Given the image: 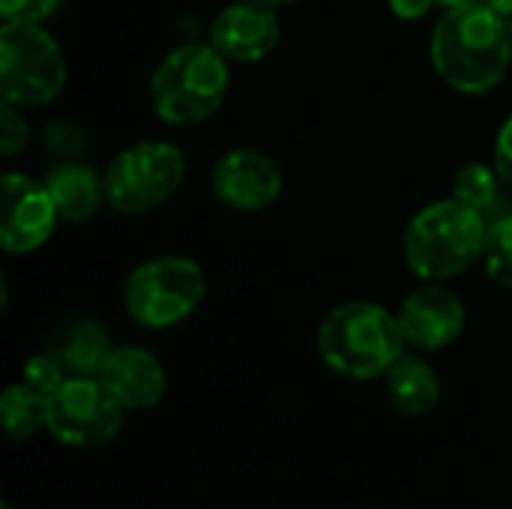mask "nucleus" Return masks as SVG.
<instances>
[{
	"label": "nucleus",
	"mask_w": 512,
	"mask_h": 509,
	"mask_svg": "<svg viewBox=\"0 0 512 509\" xmlns=\"http://www.w3.org/2000/svg\"><path fill=\"white\" fill-rule=\"evenodd\" d=\"M432 66L444 84L459 93H489L512 63V45L498 15L486 0L444 9L432 30Z\"/></svg>",
	"instance_id": "1"
},
{
	"label": "nucleus",
	"mask_w": 512,
	"mask_h": 509,
	"mask_svg": "<svg viewBox=\"0 0 512 509\" xmlns=\"http://www.w3.org/2000/svg\"><path fill=\"white\" fill-rule=\"evenodd\" d=\"M405 345L399 315L372 300H348L330 309L318 327V354L324 366L351 381L387 375L405 354Z\"/></svg>",
	"instance_id": "2"
},
{
	"label": "nucleus",
	"mask_w": 512,
	"mask_h": 509,
	"mask_svg": "<svg viewBox=\"0 0 512 509\" xmlns=\"http://www.w3.org/2000/svg\"><path fill=\"white\" fill-rule=\"evenodd\" d=\"M489 222L480 210L444 198L423 207L405 228L402 255L414 276L426 282H444L462 276L483 258Z\"/></svg>",
	"instance_id": "3"
},
{
	"label": "nucleus",
	"mask_w": 512,
	"mask_h": 509,
	"mask_svg": "<svg viewBox=\"0 0 512 509\" xmlns=\"http://www.w3.org/2000/svg\"><path fill=\"white\" fill-rule=\"evenodd\" d=\"M231 87L228 60L207 45H180L150 78V108L168 126H195L213 117Z\"/></svg>",
	"instance_id": "4"
},
{
	"label": "nucleus",
	"mask_w": 512,
	"mask_h": 509,
	"mask_svg": "<svg viewBox=\"0 0 512 509\" xmlns=\"http://www.w3.org/2000/svg\"><path fill=\"white\" fill-rule=\"evenodd\" d=\"M207 297V276L195 258L159 255L138 264L123 285L129 318L147 330H168L198 312Z\"/></svg>",
	"instance_id": "5"
},
{
	"label": "nucleus",
	"mask_w": 512,
	"mask_h": 509,
	"mask_svg": "<svg viewBox=\"0 0 512 509\" xmlns=\"http://www.w3.org/2000/svg\"><path fill=\"white\" fill-rule=\"evenodd\" d=\"M66 84V57L57 39L30 21L0 27V96L18 108L48 105Z\"/></svg>",
	"instance_id": "6"
},
{
	"label": "nucleus",
	"mask_w": 512,
	"mask_h": 509,
	"mask_svg": "<svg viewBox=\"0 0 512 509\" xmlns=\"http://www.w3.org/2000/svg\"><path fill=\"white\" fill-rule=\"evenodd\" d=\"M102 177L111 210L138 216L162 207L183 186L186 156L171 141H138L120 150Z\"/></svg>",
	"instance_id": "7"
},
{
	"label": "nucleus",
	"mask_w": 512,
	"mask_h": 509,
	"mask_svg": "<svg viewBox=\"0 0 512 509\" xmlns=\"http://www.w3.org/2000/svg\"><path fill=\"white\" fill-rule=\"evenodd\" d=\"M123 411L102 378H66L48 399V432L66 447H99L120 432Z\"/></svg>",
	"instance_id": "8"
},
{
	"label": "nucleus",
	"mask_w": 512,
	"mask_h": 509,
	"mask_svg": "<svg viewBox=\"0 0 512 509\" xmlns=\"http://www.w3.org/2000/svg\"><path fill=\"white\" fill-rule=\"evenodd\" d=\"M57 204L42 180L6 171L0 183V246L9 255H27L45 246L57 228Z\"/></svg>",
	"instance_id": "9"
},
{
	"label": "nucleus",
	"mask_w": 512,
	"mask_h": 509,
	"mask_svg": "<svg viewBox=\"0 0 512 509\" xmlns=\"http://www.w3.org/2000/svg\"><path fill=\"white\" fill-rule=\"evenodd\" d=\"M210 186L225 207L258 213L282 195L285 177L273 156L255 147H234L216 159Z\"/></svg>",
	"instance_id": "10"
},
{
	"label": "nucleus",
	"mask_w": 512,
	"mask_h": 509,
	"mask_svg": "<svg viewBox=\"0 0 512 509\" xmlns=\"http://www.w3.org/2000/svg\"><path fill=\"white\" fill-rule=\"evenodd\" d=\"M399 324L405 333V342L420 351H441L453 345L468 321L465 303L456 291L429 282L408 294L399 306Z\"/></svg>",
	"instance_id": "11"
},
{
	"label": "nucleus",
	"mask_w": 512,
	"mask_h": 509,
	"mask_svg": "<svg viewBox=\"0 0 512 509\" xmlns=\"http://www.w3.org/2000/svg\"><path fill=\"white\" fill-rule=\"evenodd\" d=\"M282 27L276 9L237 0L228 3L210 24V45L228 63H258L279 45Z\"/></svg>",
	"instance_id": "12"
},
{
	"label": "nucleus",
	"mask_w": 512,
	"mask_h": 509,
	"mask_svg": "<svg viewBox=\"0 0 512 509\" xmlns=\"http://www.w3.org/2000/svg\"><path fill=\"white\" fill-rule=\"evenodd\" d=\"M99 378L126 411L156 408L168 390V375H165L159 357L138 345L114 348L111 357L105 360Z\"/></svg>",
	"instance_id": "13"
},
{
	"label": "nucleus",
	"mask_w": 512,
	"mask_h": 509,
	"mask_svg": "<svg viewBox=\"0 0 512 509\" xmlns=\"http://www.w3.org/2000/svg\"><path fill=\"white\" fill-rule=\"evenodd\" d=\"M42 183L48 186L60 219H66V222H87L99 213L102 201H108L105 198V177L78 159L57 162L45 174Z\"/></svg>",
	"instance_id": "14"
},
{
	"label": "nucleus",
	"mask_w": 512,
	"mask_h": 509,
	"mask_svg": "<svg viewBox=\"0 0 512 509\" xmlns=\"http://www.w3.org/2000/svg\"><path fill=\"white\" fill-rule=\"evenodd\" d=\"M69 378H99L114 345L108 330L93 318H72L57 327L51 345Z\"/></svg>",
	"instance_id": "15"
},
{
	"label": "nucleus",
	"mask_w": 512,
	"mask_h": 509,
	"mask_svg": "<svg viewBox=\"0 0 512 509\" xmlns=\"http://www.w3.org/2000/svg\"><path fill=\"white\" fill-rule=\"evenodd\" d=\"M387 393L399 414L426 417L441 399V384L435 369L423 357L402 354L387 372Z\"/></svg>",
	"instance_id": "16"
},
{
	"label": "nucleus",
	"mask_w": 512,
	"mask_h": 509,
	"mask_svg": "<svg viewBox=\"0 0 512 509\" xmlns=\"http://www.w3.org/2000/svg\"><path fill=\"white\" fill-rule=\"evenodd\" d=\"M0 420L12 441H27L39 429H48V399L24 381L12 384L0 396Z\"/></svg>",
	"instance_id": "17"
},
{
	"label": "nucleus",
	"mask_w": 512,
	"mask_h": 509,
	"mask_svg": "<svg viewBox=\"0 0 512 509\" xmlns=\"http://www.w3.org/2000/svg\"><path fill=\"white\" fill-rule=\"evenodd\" d=\"M504 192V183L495 171V165H483V162H468L456 171L453 177V198L486 213L489 207L498 204Z\"/></svg>",
	"instance_id": "18"
},
{
	"label": "nucleus",
	"mask_w": 512,
	"mask_h": 509,
	"mask_svg": "<svg viewBox=\"0 0 512 509\" xmlns=\"http://www.w3.org/2000/svg\"><path fill=\"white\" fill-rule=\"evenodd\" d=\"M486 273L501 285L512 291V213L501 216L489 225L486 234V249H483Z\"/></svg>",
	"instance_id": "19"
},
{
	"label": "nucleus",
	"mask_w": 512,
	"mask_h": 509,
	"mask_svg": "<svg viewBox=\"0 0 512 509\" xmlns=\"http://www.w3.org/2000/svg\"><path fill=\"white\" fill-rule=\"evenodd\" d=\"M66 369L63 363L57 360V354L48 348V351H39L33 354L27 363H24V384L33 387L36 393H42L45 399H51L63 384H66Z\"/></svg>",
	"instance_id": "20"
},
{
	"label": "nucleus",
	"mask_w": 512,
	"mask_h": 509,
	"mask_svg": "<svg viewBox=\"0 0 512 509\" xmlns=\"http://www.w3.org/2000/svg\"><path fill=\"white\" fill-rule=\"evenodd\" d=\"M39 141L48 153L54 156H63V159H75L84 144H87V135L78 123L72 120H51L45 123V129L39 132Z\"/></svg>",
	"instance_id": "21"
},
{
	"label": "nucleus",
	"mask_w": 512,
	"mask_h": 509,
	"mask_svg": "<svg viewBox=\"0 0 512 509\" xmlns=\"http://www.w3.org/2000/svg\"><path fill=\"white\" fill-rule=\"evenodd\" d=\"M27 144H30V123L24 120V114L18 111V105L3 102V108H0V153L6 159H12Z\"/></svg>",
	"instance_id": "22"
},
{
	"label": "nucleus",
	"mask_w": 512,
	"mask_h": 509,
	"mask_svg": "<svg viewBox=\"0 0 512 509\" xmlns=\"http://www.w3.org/2000/svg\"><path fill=\"white\" fill-rule=\"evenodd\" d=\"M63 0H0V15L3 21H30L42 24L60 9Z\"/></svg>",
	"instance_id": "23"
},
{
	"label": "nucleus",
	"mask_w": 512,
	"mask_h": 509,
	"mask_svg": "<svg viewBox=\"0 0 512 509\" xmlns=\"http://www.w3.org/2000/svg\"><path fill=\"white\" fill-rule=\"evenodd\" d=\"M495 171L504 183V189L512 192V114L501 123L498 138H495Z\"/></svg>",
	"instance_id": "24"
},
{
	"label": "nucleus",
	"mask_w": 512,
	"mask_h": 509,
	"mask_svg": "<svg viewBox=\"0 0 512 509\" xmlns=\"http://www.w3.org/2000/svg\"><path fill=\"white\" fill-rule=\"evenodd\" d=\"M438 0H390V9L396 18L402 21H420L423 15H429V9L435 6Z\"/></svg>",
	"instance_id": "25"
},
{
	"label": "nucleus",
	"mask_w": 512,
	"mask_h": 509,
	"mask_svg": "<svg viewBox=\"0 0 512 509\" xmlns=\"http://www.w3.org/2000/svg\"><path fill=\"white\" fill-rule=\"evenodd\" d=\"M498 15H510L512 12V0H486Z\"/></svg>",
	"instance_id": "26"
},
{
	"label": "nucleus",
	"mask_w": 512,
	"mask_h": 509,
	"mask_svg": "<svg viewBox=\"0 0 512 509\" xmlns=\"http://www.w3.org/2000/svg\"><path fill=\"white\" fill-rule=\"evenodd\" d=\"M249 3H258V6H267V9H282V6H291L297 0H249Z\"/></svg>",
	"instance_id": "27"
},
{
	"label": "nucleus",
	"mask_w": 512,
	"mask_h": 509,
	"mask_svg": "<svg viewBox=\"0 0 512 509\" xmlns=\"http://www.w3.org/2000/svg\"><path fill=\"white\" fill-rule=\"evenodd\" d=\"M462 3H474V0H438V6L450 9V6H462Z\"/></svg>",
	"instance_id": "28"
},
{
	"label": "nucleus",
	"mask_w": 512,
	"mask_h": 509,
	"mask_svg": "<svg viewBox=\"0 0 512 509\" xmlns=\"http://www.w3.org/2000/svg\"><path fill=\"white\" fill-rule=\"evenodd\" d=\"M504 27H507V36H510V45H512V12L510 15H504Z\"/></svg>",
	"instance_id": "29"
},
{
	"label": "nucleus",
	"mask_w": 512,
	"mask_h": 509,
	"mask_svg": "<svg viewBox=\"0 0 512 509\" xmlns=\"http://www.w3.org/2000/svg\"><path fill=\"white\" fill-rule=\"evenodd\" d=\"M3 509H9V504H3Z\"/></svg>",
	"instance_id": "30"
}]
</instances>
